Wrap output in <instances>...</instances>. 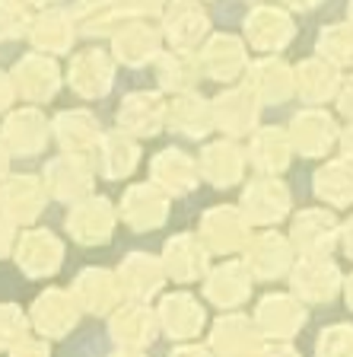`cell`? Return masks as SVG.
Segmentation results:
<instances>
[{"instance_id": "obj_1", "label": "cell", "mask_w": 353, "mask_h": 357, "mask_svg": "<svg viewBox=\"0 0 353 357\" xmlns=\"http://www.w3.org/2000/svg\"><path fill=\"white\" fill-rule=\"evenodd\" d=\"M287 236L299 259H328L340 245V220L328 204L324 208H306L293 214Z\"/></svg>"}, {"instance_id": "obj_49", "label": "cell", "mask_w": 353, "mask_h": 357, "mask_svg": "<svg viewBox=\"0 0 353 357\" xmlns=\"http://www.w3.org/2000/svg\"><path fill=\"white\" fill-rule=\"evenodd\" d=\"M334 102H338V112H340V115L353 121V74L344 77V83H340L338 99H334Z\"/></svg>"}, {"instance_id": "obj_13", "label": "cell", "mask_w": 353, "mask_h": 357, "mask_svg": "<svg viewBox=\"0 0 353 357\" xmlns=\"http://www.w3.org/2000/svg\"><path fill=\"white\" fill-rule=\"evenodd\" d=\"M118 211L105 195H86V198L74 201L64 217L67 233L80 245H105L115 233Z\"/></svg>"}, {"instance_id": "obj_12", "label": "cell", "mask_w": 353, "mask_h": 357, "mask_svg": "<svg viewBox=\"0 0 353 357\" xmlns=\"http://www.w3.org/2000/svg\"><path fill=\"white\" fill-rule=\"evenodd\" d=\"M162 38L178 52H198L210 36V13L201 0H169L159 16Z\"/></svg>"}, {"instance_id": "obj_36", "label": "cell", "mask_w": 353, "mask_h": 357, "mask_svg": "<svg viewBox=\"0 0 353 357\" xmlns=\"http://www.w3.org/2000/svg\"><path fill=\"white\" fill-rule=\"evenodd\" d=\"M52 134L64 153L93 156L105 131L89 109H64L52 119Z\"/></svg>"}, {"instance_id": "obj_51", "label": "cell", "mask_w": 353, "mask_h": 357, "mask_svg": "<svg viewBox=\"0 0 353 357\" xmlns=\"http://www.w3.org/2000/svg\"><path fill=\"white\" fill-rule=\"evenodd\" d=\"M169 357H214V351L204 348V344H191V342H178L169 351Z\"/></svg>"}, {"instance_id": "obj_8", "label": "cell", "mask_w": 353, "mask_h": 357, "mask_svg": "<svg viewBox=\"0 0 353 357\" xmlns=\"http://www.w3.org/2000/svg\"><path fill=\"white\" fill-rule=\"evenodd\" d=\"M42 178L54 201L74 204V201L93 195V188H96V166H93V156L64 153V150H61L58 156H52V160L45 163Z\"/></svg>"}, {"instance_id": "obj_21", "label": "cell", "mask_w": 353, "mask_h": 357, "mask_svg": "<svg viewBox=\"0 0 353 357\" xmlns=\"http://www.w3.org/2000/svg\"><path fill=\"white\" fill-rule=\"evenodd\" d=\"M162 29L153 26V20H143V16H134L127 20L121 29L111 36V58L125 67H147L159 58L162 52Z\"/></svg>"}, {"instance_id": "obj_15", "label": "cell", "mask_w": 353, "mask_h": 357, "mask_svg": "<svg viewBox=\"0 0 353 357\" xmlns=\"http://www.w3.org/2000/svg\"><path fill=\"white\" fill-rule=\"evenodd\" d=\"M118 220L134 233H153L169 220V195L153 182H134L118 204Z\"/></svg>"}, {"instance_id": "obj_6", "label": "cell", "mask_w": 353, "mask_h": 357, "mask_svg": "<svg viewBox=\"0 0 353 357\" xmlns=\"http://www.w3.org/2000/svg\"><path fill=\"white\" fill-rule=\"evenodd\" d=\"M207 348L214 351V357H261L267 348V338L261 335L251 316L239 310H226L210 326Z\"/></svg>"}, {"instance_id": "obj_17", "label": "cell", "mask_w": 353, "mask_h": 357, "mask_svg": "<svg viewBox=\"0 0 353 357\" xmlns=\"http://www.w3.org/2000/svg\"><path fill=\"white\" fill-rule=\"evenodd\" d=\"M10 77H13V86H16V99H26L29 105L48 102V99L58 96L61 89V67L54 61V54H45V52L22 54L13 64Z\"/></svg>"}, {"instance_id": "obj_26", "label": "cell", "mask_w": 353, "mask_h": 357, "mask_svg": "<svg viewBox=\"0 0 353 357\" xmlns=\"http://www.w3.org/2000/svg\"><path fill=\"white\" fill-rule=\"evenodd\" d=\"M251 284H255V278L245 268V261L226 259L204 275V300L210 306H220L223 312L239 310L251 300Z\"/></svg>"}, {"instance_id": "obj_45", "label": "cell", "mask_w": 353, "mask_h": 357, "mask_svg": "<svg viewBox=\"0 0 353 357\" xmlns=\"http://www.w3.org/2000/svg\"><path fill=\"white\" fill-rule=\"evenodd\" d=\"M32 322L16 303H0V351H10L29 335Z\"/></svg>"}, {"instance_id": "obj_55", "label": "cell", "mask_w": 353, "mask_h": 357, "mask_svg": "<svg viewBox=\"0 0 353 357\" xmlns=\"http://www.w3.org/2000/svg\"><path fill=\"white\" fill-rule=\"evenodd\" d=\"M10 160H13V153H10V147L3 144V137H0V182L10 176Z\"/></svg>"}, {"instance_id": "obj_11", "label": "cell", "mask_w": 353, "mask_h": 357, "mask_svg": "<svg viewBox=\"0 0 353 357\" xmlns=\"http://www.w3.org/2000/svg\"><path fill=\"white\" fill-rule=\"evenodd\" d=\"M194 54H198L201 74L217 83H235L239 77H245L251 64L245 38L233 36V32H210Z\"/></svg>"}, {"instance_id": "obj_43", "label": "cell", "mask_w": 353, "mask_h": 357, "mask_svg": "<svg viewBox=\"0 0 353 357\" xmlns=\"http://www.w3.org/2000/svg\"><path fill=\"white\" fill-rule=\"evenodd\" d=\"M32 10L26 0H0V42H16L29 36Z\"/></svg>"}, {"instance_id": "obj_40", "label": "cell", "mask_w": 353, "mask_h": 357, "mask_svg": "<svg viewBox=\"0 0 353 357\" xmlns=\"http://www.w3.org/2000/svg\"><path fill=\"white\" fill-rule=\"evenodd\" d=\"M312 192L322 204H328L334 211L353 208V163L344 156H331L312 176Z\"/></svg>"}, {"instance_id": "obj_7", "label": "cell", "mask_w": 353, "mask_h": 357, "mask_svg": "<svg viewBox=\"0 0 353 357\" xmlns=\"http://www.w3.org/2000/svg\"><path fill=\"white\" fill-rule=\"evenodd\" d=\"M239 208L249 217L251 227H277L280 220L290 217V208H293V195H290L287 182L277 176H261L251 178L249 185L242 188V198H239Z\"/></svg>"}, {"instance_id": "obj_2", "label": "cell", "mask_w": 353, "mask_h": 357, "mask_svg": "<svg viewBox=\"0 0 353 357\" xmlns=\"http://www.w3.org/2000/svg\"><path fill=\"white\" fill-rule=\"evenodd\" d=\"M242 261L255 281H280V278H290V271H293L296 249L287 233L265 227L261 233H251V239L245 243Z\"/></svg>"}, {"instance_id": "obj_46", "label": "cell", "mask_w": 353, "mask_h": 357, "mask_svg": "<svg viewBox=\"0 0 353 357\" xmlns=\"http://www.w3.org/2000/svg\"><path fill=\"white\" fill-rule=\"evenodd\" d=\"M10 357H52V348H48V338H32V335H26L19 344L10 348Z\"/></svg>"}, {"instance_id": "obj_56", "label": "cell", "mask_w": 353, "mask_h": 357, "mask_svg": "<svg viewBox=\"0 0 353 357\" xmlns=\"http://www.w3.org/2000/svg\"><path fill=\"white\" fill-rule=\"evenodd\" d=\"M324 0H283V7H290V10H315V7H322Z\"/></svg>"}, {"instance_id": "obj_16", "label": "cell", "mask_w": 353, "mask_h": 357, "mask_svg": "<svg viewBox=\"0 0 353 357\" xmlns=\"http://www.w3.org/2000/svg\"><path fill=\"white\" fill-rule=\"evenodd\" d=\"M166 112H169V99L162 96L159 89H134L118 102L115 121L131 137L147 141L166 128Z\"/></svg>"}, {"instance_id": "obj_58", "label": "cell", "mask_w": 353, "mask_h": 357, "mask_svg": "<svg viewBox=\"0 0 353 357\" xmlns=\"http://www.w3.org/2000/svg\"><path fill=\"white\" fill-rule=\"evenodd\" d=\"M26 3H29V7H58V3H61V0H26Z\"/></svg>"}, {"instance_id": "obj_4", "label": "cell", "mask_w": 353, "mask_h": 357, "mask_svg": "<svg viewBox=\"0 0 353 357\" xmlns=\"http://www.w3.org/2000/svg\"><path fill=\"white\" fill-rule=\"evenodd\" d=\"M251 319L267 342H293L309 319V310L293 290H274L258 300Z\"/></svg>"}, {"instance_id": "obj_62", "label": "cell", "mask_w": 353, "mask_h": 357, "mask_svg": "<svg viewBox=\"0 0 353 357\" xmlns=\"http://www.w3.org/2000/svg\"><path fill=\"white\" fill-rule=\"evenodd\" d=\"M201 3H204V0H201Z\"/></svg>"}, {"instance_id": "obj_5", "label": "cell", "mask_w": 353, "mask_h": 357, "mask_svg": "<svg viewBox=\"0 0 353 357\" xmlns=\"http://www.w3.org/2000/svg\"><path fill=\"white\" fill-rule=\"evenodd\" d=\"M242 38L251 52L277 54L296 38V22L280 3H255L242 22Z\"/></svg>"}, {"instance_id": "obj_50", "label": "cell", "mask_w": 353, "mask_h": 357, "mask_svg": "<svg viewBox=\"0 0 353 357\" xmlns=\"http://www.w3.org/2000/svg\"><path fill=\"white\" fill-rule=\"evenodd\" d=\"M16 102V86H13V77L7 70H0V115H7Z\"/></svg>"}, {"instance_id": "obj_41", "label": "cell", "mask_w": 353, "mask_h": 357, "mask_svg": "<svg viewBox=\"0 0 353 357\" xmlns=\"http://www.w3.org/2000/svg\"><path fill=\"white\" fill-rule=\"evenodd\" d=\"M153 74L156 83H159L162 93H188V89L198 86L201 74V64H198V54L194 52H178V48H169V52H159V58L153 61Z\"/></svg>"}, {"instance_id": "obj_60", "label": "cell", "mask_w": 353, "mask_h": 357, "mask_svg": "<svg viewBox=\"0 0 353 357\" xmlns=\"http://www.w3.org/2000/svg\"><path fill=\"white\" fill-rule=\"evenodd\" d=\"M347 16H350V22H353V0L347 3Z\"/></svg>"}, {"instance_id": "obj_33", "label": "cell", "mask_w": 353, "mask_h": 357, "mask_svg": "<svg viewBox=\"0 0 353 357\" xmlns=\"http://www.w3.org/2000/svg\"><path fill=\"white\" fill-rule=\"evenodd\" d=\"M70 290H74L80 310L89 312V316H111L125 303V290L118 281V271H109V268H83Z\"/></svg>"}, {"instance_id": "obj_59", "label": "cell", "mask_w": 353, "mask_h": 357, "mask_svg": "<svg viewBox=\"0 0 353 357\" xmlns=\"http://www.w3.org/2000/svg\"><path fill=\"white\" fill-rule=\"evenodd\" d=\"M109 357H147L143 351H127V348H121V351H115V354H109Z\"/></svg>"}, {"instance_id": "obj_24", "label": "cell", "mask_w": 353, "mask_h": 357, "mask_svg": "<svg viewBox=\"0 0 353 357\" xmlns=\"http://www.w3.org/2000/svg\"><path fill=\"white\" fill-rule=\"evenodd\" d=\"M245 166H249V153L233 137H220V141H210L201 147L198 169H201V178L210 188L226 192V188L239 185L245 178Z\"/></svg>"}, {"instance_id": "obj_27", "label": "cell", "mask_w": 353, "mask_h": 357, "mask_svg": "<svg viewBox=\"0 0 353 357\" xmlns=\"http://www.w3.org/2000/svg\"><path fill=\"white\" fill-rule=\"evenodd\" d=\"M156 319H159V332H166L172 342H191V338H198L204 332L207 310L194 294L175 290V294H166L159 300Z\"/></svg>"}, {"instance_id": "obj_9", "label": "cell", "mask_w": 353, "mask_h": 357, "mask_svg": "<svg viewBox=\"0 0 353 357\" xmlns=\"http://www.w3.org/2000/svg\"><path fill=\"white\" fill-rule=\"evenodd\" d=\"M290 290L306 306H324L344 294V271L338 261L328 259H296L290 271Z\"/></svg>"}, {"instance_id": "obj_44", "label": "cell", "mask_w": 353, "mask_h": 357, "mask_svg": "<svg viewBox=\"0 0 353 357\" xmlns=\"http://www.w3.org/2000/svg\"><path fill=\"white\" fill-rule=\"evenodd\" d=\"M315 357H353V322H331L315 338Z\"/></svg>"}, {"instance_id": "obj_32", "label": "cell", "mask_w": 353, "mask_h": 357, "mask_svg": "<svg viewBox=\"0 0 353 357\" xmlns=\"http://www.w3.org/2000/svg\"><path fill=\"white\" fill-rule=\"evenodd\" d=\"M166 128L182 134V137H188V141H204V137H210V131H217L214 99L201 96L198 89L175 93V96L169 99Z\"/></svg>"}, {"instance_id": "obj_29", "label": "cell", "mask_w": 353, "mask_h": 357, "mask_svg": "<svg viewBox=\"0 0 353 357\" xmlns=\"http://www.w3.org/2000/svg\"><path fill=\"white\" fill-rule=\"evenodd\" d=\"M109 335L118 348L127 351H147L159 335V319L156 310H150V303H121L109 316Z\"/></svg>"}, {"instance_id": "obj_42", "label": "cell", "mask_w": 353, "mask_h": 357, "mask_svg": "<svg viewBox=\"0 0 353 357\" xmlns=\"http://www.w3.org/2000/svg\"><path fill=\"white\" fill-rule=\"evenodd\" d=\"M315 52L334 67H353V22H331L315 38Z\"/></svg>"}, {"instance_id": "obj_19", "label": "cell", "mask_w": 353, "mask_h": 357, "mask_svg": "<svg viewBox=\"0 0 353 357\" xmlns=\"http://www.w3.org/2000/svg\"><path fill=\"white\" fill-rule=\"evenodd\" d=\"M48 188L45 178L32 176V172H19V176H7L0 182V214H7L16 227H29L48 208Z\"/></svg>"}, {"instance_id": "obj_25", "label": "cell", "mask_w": 353, "mask_h": 357, "mask_svg": "<svg viewBox=\"0 0 353 357\" xmlns=\"http://www.w3.org/2000/svg\"><path fill=\"white\" fill-rule=\"evenodd\" d=\"M245 83L255 89L261 105H283L296 96V67L280 54H261L249 64Z\"/></svg>"}, {"instance_id": "obj_37", "label": "cell", "mask_w": 353, "mask_h": 357, "mask_svg": "<svg viewBox=\"0 0 353 357\" xmlns=\"http://www.w3.org/2000/svg\"><path fill=\"white\" fill-rule=\"evenodd\" d=\"M77 22L70 16V10H61V7H45L42 13L32 16V26H29V42L36 52L45 54H67L74 52V42H77Z\"/></svg>"}, {"instance_id": "obj_34", "label": "cell", "mask_w": 353, "mask_h": 357, "mask_svg": "<svg viewBox=\"0 0 353 357\" xmlns=\"http://www.w3.org/2000/svg\"><path fill=\"white\" fill-rule=\"evenodd\" d=\"M93 166H96V176H102L105 182H125V178H131L140 166L137 137H131L121 128L105 131L96 153H93Z\"/></svg>"}, {"instance_id": "obj_35", "label": "cell", "mask_w": 353, "mask_h": 357, "mask_svg": "<svg viewBox=\"0 0 353 357\" xmlns=\"http://www.w3.org/2000/svg\"><path fill=\"white\" fill-rule=\"evenodd\" d=\"M249 163L255 166L261 176H280L287 172L290 163H293V141H290L287 128L277 125H258L255 131L249 134Z\"/></svg>"}, {"instance_id": "obj_18", "label": "cell", "mask_w": 353, "mask_h": 357, "mask_svg": "<svg viewBox=\"0 0 353 357\" xmlns=\"http://www.w3.org/2000/svg\"><path fill=\"white\" fill-rule=\"evenodd\" d=\"M0 137L13 156H38L48 150V141L54 134L48 115L38 105H22V109L7 112V119L0 125Z\"/></svg>"}, {"instance_id": "obj_23", "label": "cell", "mask_w": 353, "mask_h": 357, "mask_svg": "<svg viewBox=\"0 0 353 357\" xmlns=\"http://www.w3.org/2000/svg\"><path fill=\"white\" fill-rule=\"evenodd\" d=\"M214 119L217 131H223V137H249L258 128L261 119V99L255 96V89L245 86H226L220 96H214Z\"/></svg>"}, {"instance_id": "obj_14", "label": "cell", "mask_w": 353, "mask_h": 357, "mask_svg": "<svg viewBox=\"0 0 353 357\" xmlns=\"http://www.w3.org/2000/svg\"><path fill=\"white\" fill-rule=\"evenodd\" d=\"M80 303H77L74 290L64 287H48L42 290L36 300H32L29 310V322L42 338L48 342H58V338H67V335L77 328L80 322Z\"/></svg>"}, {"instance_id": "obj_30", "label": "cell", "mask_w": 353, "mask_h": 357, "mask_svg": "<svg viewBox=\"0 0 353 357\" xmlns=\"http://www.w3.org/2000/svg\"><path fill=\"white\" fill-rule=\"evenodd\" d=\"M162 265H166V275L175 284H194L204 281V275L210 271V252L207 245L201 243L198 233H175V236L166 239L162 245Z\"/></svg>"}, {"instance_id": "obj_61", "label": "cell", "mask_w": 353, "mask_h": 357, "mask_svg": "<svg viewBox=\"0 0 353 357\" xmlns=\"http://www.w3.org/2000/svg\"><path fill=\"white\" fill-rule=\"evenodd\" d=\"M249 3H265V0H249Z\"/></svg>"}, {"instance_id": "obj_38", "label": "cell", "mask_w": 353, "mask_h": 357, "mask_svg": "<svg viewBox=\"0 0 353 357\" xmlns=\"http://www.w3.org/2000/svg\"><path fill=\"white\" fill-rule=\"evenodd\" d=\"M77 32L86 38H111L127 20H134L127 0H77L70 7Z\"/></svg>"}, {"instance_id": "obj_20", "label": "cell", "mask_w": 353, "mask_h": 357, "mask_svg": "<svg viewBox=\"0 0 353 357\" xmlns=\"http://www.w3.org/2000/svg\"><path fill=\"white\" fill-rule=\"evenodd\" d=\"M13 259H16V268L26 278H32V281L54 278L61 271V265H64V243L52 230L36 227V230H26L16 239Z\"/></svg>"}, {"instance_id": "obj_28", "label": "cell", "mask_w": 353, "mask_h": 357, "mask_svg": "<svg viewBox=\"0 0 353 357\" xmlns=\"http://www.w3.org/2000/svg\"><path fill=\"white\" fill-rule=\"evenodd\" d=\"M150 182L159 185L169 198H185L201 185L198 156L182 147H166L150 160Z\"/></svg>"}, {"instance_id": "obj_22", "label": "cell", "mask_w": 353, "mask_h": 357, "mask_svg": "<svg viewBox=\"0 0 353 357\" xmlns=\"http://www.w3.org/2000/svg\"><path fill=\"white\" fill-rule=\"evenodd\" d=\"M67 83L86 102L109 96L115 86V58L102 48H83L67 64Z\"/></svg>"}, {"instance_id": "obj_39", "label": "cell", "mask_w": 353, "mask_h": 357, "mask_svg": "<svg viewBox=\"0 0 353 357\" xmlns=\"http://www.w3.org/2000/svg\"><path fill=\"white\" fill-rule=\"evenodd\" d=\"M344 83L340 67H334L331 61H324L322 54L302 58L296 64V96L306 105H324L338 99V89Z\"/></svg>"}, {"instance_id": "obj_31", "label": "cell", "mask_w": 353, "mask_h": 357, "mask_svg": "<svg viewBox=\"0 0 353 357\" xmlns=\"http://www.w3.org/2000/svg\"><path fill=\"white\" fill-rule=\"evenodd\" d=\"M118 281H121V290H125V300L150 303L153 297H159V290L166 287L169 275H166V265H162L159 255L131 252L118 265Z\"/></svg>"}, {"instance_id": "obj_53", "label": "cell", "mask_w": 353, "mask_h": 357, "mask_svg": "<svg viewBox=\"0 0 353 357\" xmlns=\"http://www.w3.org/2000/svg\"><path fill=\"white\" fill-rule=\"evenodd\" d=\"M340 249H344V252L353 259V214L340 223Z\"/></svg>"}, {"instance_id": "obj_3", "label": "cell", "mask_w": 353, "mask_h": 357, "mask_svg": "<svg viewBox=\"0 0 353 357\" xmlns=\"http://www.w3.org/2000/svg\"><path fill=\"white\" fill-rule=\"evenodd\" d=\"M198 236L210 255H239L251 239V223L239 204H214L201 214Z\"/></svg>"}, {"instance_id": "obj_48", "label": "cell", "mask_w": 353, "mask_h": 357, "mask_svg": "<svg viewBox=\"0 0 353 357\" xmlns=\"http://www.w3.org/2000/svg\"><path fill=\"white\" fill-rule=\"evenodd\" d=\"M16 223L10 220L7 214H0V259H7V255H13L16 249Z\"/></svg>"}, {"instance_id": "obj_10", "label": "cell", "mask_w": 353, "mask_h": 357, "mask_svg": "<svg viewBox=\"0 0 353 357\" xmlns=\"http://www.w3.org/2000/svg\"><path fill=\"white\" fill-rule=\"evenodd\" d=\"M293 150L306 160H318L328 156L340 141V125L331 112H324L322 105H306L293 115V121L287 125Z\"/></svg>"}, {"instance_id": "obj_52", "label": "cell", "mask_w": 353, "mask_h": 357, "mask_svg": "<svg viewBox=\"0 0 353 357\" xmlns=\"http://www.w3.org/2000/svg\"><path fill=\"white\" fill-rule=\"evenodd\" d=\"M261 357H302V354L290 342H274V344H267Z\"/></svg>"}, {"instance_id": "obj_47", "label": "cell", "mask_w": 353, "mask_h": 357, "mask_svg": "<svg viewBox=\"0 0 353 357\" xmlns=\"http://www.w3.org/2000/svg\"><path fill=\"white\" fill-rule=\"evenodd\" d=\"M134 16H143V20H156L162 16V10L169 7V0H127Z\"/></svg>"}, {"instance_id": "obj_57", "label": "cell", "mask_w": 353, "mask_h": 357, "mask_svg": "<svg viewBox=\"0 0 353 357\" xmlns=\"http://www.w3.org/2000/svg\"><path fill=\"white\" fill-rule=\"evenodd\" d=\"M344 300H347V310L353 312V271L344 278Z\"/></svg>"}, {"instance_id": "obj_54", "label": "cell", "mask_w": 353, "mask_h": 357, "mask_svg": "<svg viewBox=\"0 0 353 357\" xmlns=\"http://www.w3.org/2000/svg\"><path fill=\"white\" fill-rule=\"evenodd\" d=\"M338 147H340V156L353 163V121H350V128H340V141H338Z\"/></svg>"}]
</instances>
